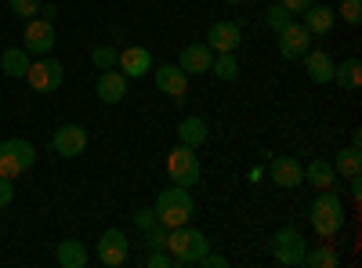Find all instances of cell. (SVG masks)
Listing matches in <instances>:
<instances>
[{"mask_svg": "<svg viewBox=\"0 0 362 268\" xmlns=\"http://www.w3.org/2000/svg\"><path fill=\"white\" fill-rule=\"evenodd\" d=\"M308 221H312V232L319 235V240H334V235H341L344 221H348L341 196L334 189H319V196L308 206Z\"/></svg>", "mask_w": 362, "mask_h": 268, "instance_id": "cell-1", "label": "cell"}, {"mask_svg": "<svg viewBox=\"0 0 362 268\" xmlns=\"http://www.w3.org/2000/svg\"><path fill=\"white\" fill-rule=\"evenodd\" d=\"M153 211H156V221L167 225V228H177V225H189L192 214H196V203H192V192L185 185H167L156 203H153Z\"/></svg>", "mask_w": 362, "mask_h": 268, "instance_id": "cell-2", "label": "cell"}, {"mask_svg": "<svg viewBox=\"0 0 362 268\" xmlns=\"http://www.w3.org/2000/svg\"><path fill=\"white\" fill-rule=\"evenodd\" d=\"M167 250L174 257V268H192L210 250V240L192 225H177V228L167 232Z\"/></svg>", "mask_w": 362, "mask_h": 268, "instance_id": "cell-3", "label": "cell"}, {"mask_svg": "<svg viewBox=\"0 0 362 268\" xmlns=\"http://www.w3.org/2000/svg\"><path fill=\"white\" fill-rule=\"evenodd\" d=\"M305 254H308V240L305 232L293 228V225H283L276 235H272V257L283 268H305Z\"/></svg>", "mask_w": 362, "mask_h": 268, "instance_id": "cell-4", "label": "cell"}, {"mask_svg": "<svg viewBox=\"0 0 362 268\" xmlns=\"http://www.w3.org/2000/svg\"><path fill=\"white\" fill-rule=\"evenodd\" d=\"M199 174H203V167H199L196 148L177 141L170 153H167V177H170V185H185V189H192V185H199Z\"/></svg>", "mask_w": 362, "mask_h": 268, "instance_id": "cell-5", "label": "cell"}, {"mask_svg": "<svg viewBox=\"0 0 362 268\" xmlns=\"http://www.w3.org/2000/svg\"><path fill=\"white\" fill-rule=\"evenodd\" d=\"M33 163H37L33 141H25V138H4V141H0V174H4V177L15 182V177L25 174Z\"/></svg>", "mask_w": 362, "mask_h": 268, "instance_id": "cell-6", "label": "cell"}, {"mask_svg": "<svg viewBox=\"0 0 362 268\" xmlns=\"http://www.w3.org/2000/svg\"><path fill=\"white\" fill-rule=\"evenodd\" d=\"M62 80H66V66L58 62V58H47V54H40V62H29V69H25V83L40 95L58 91Z\"/></svg>", "mask_w": 362, "mask_h": 268, "instance_id": "cell-7", "label": "cell"}, {"mask_svg": "<svg viewBox=\"0 0 362 268\" xmlns=\"http://www.w3.org/2000/svg\"><path fill=\"white\" fill-rule=\"evenodd\" d=\"M153 83L156 91L174 98V102H185V91H189V73L181 69L177 62H163V66H153Z\"/></svg>", "mask_w": 362, "mask_h": 268, "instance_id": "cell-8", "label": "cell"}, {"mask_svg": "<svg viewBox=\"0 0 362 268\" xmlns=\"http://www.w3.org/2000/svg\"><path fill=\"white\" fill-rule=\"evenodd\" d=\"M95 257H98L105 268H119V264H127V257H131L127 232H124V228H105V232H102V240H98Z\"/></svg>", "mask_w": 362, "mask_h": 268, "instance_id": "cell-9", "label": "cell"}, {"mask_svg": "<svg viewBox=\"0 0 362 268\" xmlns=\"http://www.w3.org/2000/svg\"><path fill=\"white\" fill-rule=\"evenodd\" d=\"M264 174L279 189H300V185H305V163H300L297 156H272V163L264 167Z\"/></svg>", "mask_w": 362, "mask_h": 268, "instance_id": "cell-10", "label": "cell"}, {"mask_svg": "<svg viewBox=\"0 0 362 268\" xmlns=\"http://www.w3.org/2000/svg\"><path fill=\"white\" fill-rule=\"evenodd\" d=\"M87 127H80V124H62L54 134H51V153L54 156H66V160H73V156H80L83 148H87Z\"/></svg>", "mask_w": 362, "mask_h": 268, "instance_id": "cell-11", "label": "cell"}, {"mask_svg": "<svg viewBox=\"0 0 362 268\" xmlns=\"http://www.w3.org/2000/svg\"><path fill=\"white\" fill-rule=\"evenodd\" d=\"M54 44H58V37H54V22H47V18H40V15L25 22L22 47H25L29 54H51Z\"/></svg>", "mask_w": 362, "mask_h": 268, "instance_id": "cell-12", "label": "cell"}, {"mask_svg": "<svg viewBox=\"0 0 362 268\" xmlns=\"http://www.w3.org/2000/svg\"><path fill=\"white\" fill-rule=\"evenodd\" d=\"M239 44H243V29H239V22L232 18H221L206 29V47L214 54H225V51H235Z\"/></svg>", "mask_w": 362, "mask_h": 268, "instance_id": "cell-13", "label": "cell"}, {"mask_svg": "<svg viewBox=\"0 0 362 268\" xmlns=\"http://www.w3.org/2000/svg\"><path fill=\"white\" fill-rule=\"evenodd\" d=\"M276 37H279V54H283V58H290V62H293V58H300V54H305V51L312 47V33H308V29L300 25V22L283 25Z\"/></svg>", "mask_w": 362, "mask_h": 268, "instance_id": "cell-14", "label": "cell"}, {"mask_svg": "<svg viewBox=\"0 0 362 268\" xmlns=\"http://www.w3.org/2000/svg\"><path fill=\"white\" fill-rule=\"evenodd\" d=\"M116 69L124 73L127 80H141V76H148L153 73V54H148V47H124L119 51V62H116Z\"/></svg>", "mask_w": 362, "mask_h": 268, "instance_id": "cell-15", "label": "cell"}, {"mask_svg": "<svg viewBox=\"0 0 362 268\" xmlns=\"http://www.w3.org/2000/svg\"><path fill=\"white\" fill-rule=\"evenodd\" d=\"M127 87H131V80L119 73V69H102V73H98V83H95V95H98L105 105H116V102L127 98Z\"/></svg>", "mask_w": 362, "mask_h": 268, "instance_id": "cell-16", "label": "cell"}, {"mask_svg": "<svg viewBox=\"0 0 362 268\" xmlns=\"http://www.w3.org/2000/svg\"><path fill=\"white\" fill-rule=\"evenodd\" d=\"M210 62H214V51L206 47V40L203 44H185V47H181V54H177V66L185 69L189 76L210 73Z\"/></svg>", "mask_w": 362, "mask_h": 268, "instance_id": "cell-17", "label": "cell"}, {"mask_svg": "<svg viewBox=\"0 0 362 268\" xmlns=\"http://www.w3.org/2000/svg\"><path fill=\"white\" fill-rule=\"evenodd\" d=\"M300 62H305V73H308V80L312 83H329V80H334V54H329V51H322V47H308L305 54H300Z\"/></svg>", "mask_w": 362, "mask_h": 268, "instance_id": "cell-18", "label": "cell"}, {"mask_svg": "<svg viewBox=\"0 0 362 268\" xmlns=\"http://www.w3.org/2000/svg\"><path fill=\"white\" fill-rule=\"evenodd\" d=\"M300 25H305L312 37H329V33H334V25H337V11L326 8V4H312L305 11V22H300Z\"/></svg>", "mask_w": 362, "mask_h": 268, "instance_id": "cell-19", "label": "cell"}, {"mask_svg": "<svg viewBox=\"0 0 362 268\" xmlns=\"http://www.w3.org/2000/svg\"><path fill=\"white\" fill-rule=\"evenodd\" d=\"M206 138H210V124L203 120V116H185V120L177 124V141H181V145L199 148Z\"/></svg>", "mask_w": 362, "mask_h": 268, "instance_id": "cell-20", "label": "cell"}, {"mask_svg": "<svg viewBox=\"0 0 362 268\" xmlns=\"http://www.w3.org/2000/svg\"><path fill=\"white\" fill-rule=\"evenodd\" d=\"M329 83H337L341 91H358L362 87V62L358 58H344V62L334 66V80Z\"/></svg>", "mask_w": 362, "mask_h": 268, "instance_id": "cell-21", "label": "cell"}, {"mask_svg": "<svg viewBox=\"0 0 362 268\" xmlns=\"http://www.w3.org/2000/svg\"><path fill=\"white\" fill-rule=\"evenodd\" d=\"M29 62H33V54H29L25 47H8L4 54H0V69H4V76H11V80H25Z\"/></svg>", "mask_w": 362, "mask_h": 268, "instance_id": "cell-22", "label": "cell"}, {"mask_svg": "<svg viewBox=\"0 0 362 268\" xmlns=\"http://www.w3.org/2000/svg\"><path fill=\"white\" fill-rule=\"evenodd\" d=\"M54 261H58V268H83L87 264V250H83L80 240H62L54 247Z\"/></svg>", "mask_w": 362, "mask_h": 268, "instance_id": "cell-23", "label": "cell"}, {"mask_svg": "<svg viewBox=\"0 0 362 268\" xmlns=\"http://www.w3.org/2000/svg\"><path fill=\"white\" fill-rule=\"evenodd\" d=\"M334 170H337V177H344V182L358 177V174H362V148H355V145L341 148L337 160H334Z\"/></svg>", "mask_w": 362, "mask_h": 268, "instance_id": "cell-24", "label": "cell"}, {"mask_svg": "<svg viewBox=\"0 0 362 268\" xmlns=\"http://www.w3.org/2000/svg\"><path fill=\"white\" fill-rule=\"evenodd\" d=\"M305 182H312L315 189H334L337 185V170H334L329 160H312L305 167Z\"/></svg>", "mask_w": 362, "mask_h": 268, "instance_id": "cell-25", "label": "cell"}, {"mask_svg": "<svg viewBox=\"0 0 362 268\" xmlns=\"http://www.w3.org/2000/svg\"><path fill=\"white\" fill-rule=\"evenodd\" d=\"M305 268H341V250H334L329 243H319L305 254Z\"/></svg>", "mask_w": 362, "mask_h": 268, "instance_id": "cell-26", "label": "cell"}, {"mask_svg": "<svg viewBox=\"0 0 362 268\" xmlns=\"http://www.w3.org/2000/svg\"><path fill=\"white\" fill-rule=\"evenodd\" d=\"M210 73L225 83H235L239 80V58L235 51H225V54H214V62H210Z\"/></svg>", "mask_w": 362, "mask_h": 268, "instance_id": "cell-27", "label": "cell"}, {"mask_svg": "<svg viewBox=\"0 0 362 268\" xmlns=\"http://www.w3.org/2000/svg\"><path fill=\"white\" fill-rule=\"evenodd\" d=\"M90 62H95V69H116L119 51L112 44H98V47H90Z\"/></svg>", "mask_w": 362, "mask_h": 268, "instance_id": "cell-28", "label": "cell"}, {"mask_svg": "<svg viewBox=\"0 0 362 268\" xmlns=\"http://www.w3.org/2000/svg\"><path fill=\"white\" fill-rule=\"evenodd\" d=\"M290 22H293V15H290L283 4H272V8L264 11V25L272 29V33H279V29H283V25H290Z\"/></svg>", "mask_w": 362, "mask_h": 268, "instance_id": "cell-29", "label": "cell"}, {"mask_svg": "<svg viewBox=\"0 0 362 268\" xmlns=\"http://www.w3.org/2000/svg\"><path fill=\"white\" fill-rule=\"evenodd\" d=\"M40 4H44V0H8L11 15H15V18H25V22L40 15Z\"/></svg>", "mask_w": 362, "mask_h": 268, "instance_id": "cell-30", "label": "cell"}, {"mask_svg": "<svg viewBox=\"0 0 362 268\" xmlns=\"http://www.w3.org/2000/svg\"><path fill=\"white\" fill-rule=\"evenodd\" d=\"M348 25H362V0H341V8H334Z\"/></svg>", "mask_w": 362, "mask_h": 268, "instance_id": "cell-31", "label": "cell"}, {"mask_svg": "<svg viewBox=\"0 0 362 268\" xmlns=\"http://www.w3.org/2000/svg\"><path fill=\"white\" fill-rule=\"evenodd\" d=\"M167 225H153V228H148V232H141L145 235V247L148 250H167Z\"/></svg>", "mask_w": 362, "mask_h": 268, "instance_id": "cell-32", "label": "cell"}, {"mask_svg": "<svg viewBox=\"0 0 362 268\" xmlns=\"http://www.w3.org/2000/svg\"><path fill=\"white\" fill-rule=\"evenodd\" d=\"M131 218H134L138 232H148V228H153V225H160V221H156V211H153V206H138V211H134Z\"/></svg>", "mask_w": 362, "mask_h": 268, "instance_id": "cell-33", "label": "cell"}, {"mask_svg": "<svg viewBox=\"0 0 362 268\" xmlns=\"http://www.w3.org/2000/svg\"><path fill=\"white\" fill-rule=\"evenodd\" d=\"M141 264H145V268H174V257H170V250H153Z\"/></svg>", "mask_w": 362, "mask_h": 268, "instance_id": "cell-34", "label": "cell"}, {"mask_svg": "<svg viewBox=\"0 0 362 268\" xmlns=\"http://www.w3.org/2000/svg\"><path fill=\"white\" fill-rule=\"evenodd\" d=\"M11 203H15V185H11V177L0 174V211H8Z\"/></svg>", "mask_w": 362, "mask_h": 268, "instance_id": "cell-35", "label": "cell"}, {"mask_svg": "<svg viewBox=\"0 0 362 268\" xmlns=\"http://www.w3.org/2000/svg\"><path fill=\"white\" fill-rule=\"evenodd\" d=\"M196 264H199V268H228V257H225V254H210V250H206Z\"/></svg>", "mask_w": 362, "mask_h": 268, "instance_id": "cell-36", "label": "cell"}, {"mask_svg": "<svg viewBox=\"0 0 362 268\" xmlns=\"http://www.w3.org/2000/svg\"><path fill=\"white\" fill-rule=\"evenodd\" d=\"M279 4H283V8L290 11V15H305V11H308V8L315 4V0H279Z\"/></svg>", "mask_w": 362, "mask_h": 268, "instance_id": "cell-37", "label": "cell"}, {"mask_svg": "<svg viewBox=\"0 0 362 268\" xmlns=\"http://www.w3.org/2000/svg\"><path fill=\"white\" fill-rule=\"evenodd\" d=\"M40 18L54 22V18H58V8H54V4H40Z\"/></svg>", "mask_w": 362, "mask_h": 268, "instance_id": "cell-38", "label": "cell"}, {"mask_svg": "<svg viewBox=\"0 0 362 268\" xmlns=\"http://www.w3.org/2000/svg\"><path fill=\"white\" fill-rule=\"evenodd\" d=\"M261 177H264V167H250V170H247V182H250V185H257Z\"/></svg>", "mask_w": 362, "mask_h": 268, "instance_id": "cell-39", "label": "cell"}, {"mask_svg": "<svg viewBox=\"0 0 362 268\" xmlns=\"http://www.w3.org/2000/svg\"><path fill=\"white\" fill-rule=\"evenodd\" d=\"M351 199H355V203L362 199V185H358V177H351Z\"/></svg>", "mask_w": 362, "mask_h": 268, "instance_id": "cell-40", "label": "cell"}, {"mask_svg": "<svg viewBox=\"0 0 362 268\" xmlns=\"http://www.w3.org/2000/svg\"><path fill=\"white\" fill-rule=\"evenodd\" d=\"M348 145H355V148H362V131L358 127H351V141Z\"/></svg>", "mask_w": 362, "mask_h": 268, "instance_id": "cell-41", "label": "cell"}, {"mask_svg": "<svg viewBox=\"0 0 362 268\" xmlns=\"http://www.w3.org/2000/svg\"><path fill=\"white\" fill-rule=\"evenodd\" d=\"M225 4H232V8H235V4H243V0H225Z\"/></svg>", "mask_w": 362, "mask_h": 268, "instance_id": "cell-42", "label": "cell"}]
</instances>
